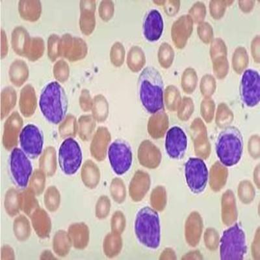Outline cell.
Here are the masks:
<instances>
[{"mask_svg": "<svg viewBox=\"0 0 260 260\" xmlns=\"http://www.w3.org/2000/svg\"><path fill=\"white\" fill-rule=\"evenodd\" d=\"M164 26L161 13L157 9L148 11L143 22V34L146 40L150 42L158 41L162 36Z\"/></svg>", "mask_w": 260, "mask_h": 260, "instance_id": "obj_13", "label": "cell"}, {"mask_svg": "<svg viewBox=\"0 0 260 260\" xmlns=\"http://www.w3.org/2000/svg\"><path fill=\"white\" fill-rule=\"evenodd\" d=\"M108 157L111 168L117 175H122L129 171L132 164L131 148L122 140H116L108 149Z\"/></svg>", "mask_w": 260, "mask_h": 260, "instance_id": "obj_9", "label": "cell"}, {"mask_svg": "<svg viewBox=\"0 0 260 260\" xmlns=\"http://www.w3.org/2000/svg\"><path fill=\"white\" fill-rule=\"evenodd\" d=\"M19 141L21 149L30 158H36L41 154L44 137L41 129L36 125L27 124L20 132Z\"/></svg>", "mask_w": 260, "mask_h": 260, "instance_id": "obj_10", "label": "cell"}, {"mask_svg": "<svg viewBox=\"0 0 260 260\" xmlns=\"http://www.w3.org/2000/svg\"><path fill=\"white\" fill-rule=\"evenodd\" d=\"M139 94L144 108L151 114L164 109V83L159 72L153 67H147L139 78Z\"/></svg>", "mask_w": 260, "mask_h": 260, "instance_id": "obj_1", "label": "cell"}, {"mask_svg": "<svg viewBox=\"0 0 260 260\" xmlns=\"http://www.w3.org/2000/svg\"><path fill=\"white\" fill-rule=\"evenodd\" d=\"M137 238L145 247L156 249L161 241V228L158 213L150 207L139 211L135 222Z\"/></svg>", "mask_w": 260, "mask_h": 260, "instance_id": "obj_3", "label": "cell"}, {"mask_svg": "<svg viewBox=\"0 0 260 260\" xmlns=\"http://www.w3.org/2000/svg\"><path fill=\"white\" fill-rule=\"evenodd\" d=\"M241 101L245 105L252 108L260 101V76L258 72L253 69L245 71L240 85Z\"/></svg>", "mask_w": 260, "mask_h": 260, "instance_id": "obj_11", "label": "cell"}, {"mask_svg": "<svg viewBox=\"0 0 260 260\" xmlns=\"http://www.w3.org/2000/svg\"><path fill=\"white\" fill-rule=\"evenodd\" d=\"M28 157L24 151L18 148H14L10 155L11 176L16 185L21 189L27 187L32 174V164Z\"/></svg>", "mask_w": 260, "mask_h": 260, "instance_id": "obj_7", "label": "cell"}, {"mask_svg": "<svg viewBox=\"0 0 260 260\" xmlns=\"http://www.w3.org/2000/svg\"><path fill=\"white\" fill-rule=\"evenodd\" d=\"M83 155L80 145L73 138H67L60 146V168L67 175H73L78 171L82 162Z\"/></svg>", "mask_w": 260, "mask_h": 260, "instance_id": "obj_6", "label": "cell"}, {"mask_svg": "<svg viewBox=\"0 0 260 260\" xmlns=\"http://www.w3.org/2000/svg\"><path fill=\"white\" fill-rule=\"evenodd\" d=\"M68 99L64 88L57 81L48 83L42 90L39 107L48 122L58 124L64 120L68 111Z\"/></svg>", "mask_w": 260, "mask_h": 260, "instance_id": "obj_2", "label": "cell"}, {"mask_svg": "<svg viewBox=\"0 0 260 260\" xmlns=\"http://www.w3.org/2000/svg\"><path fill=\"white\" fill-rule=\"evenodd\" d=\"M246 237L242 228L236 224L224 232L220 242L222 260H241L247 252Z\"/></svg>", "mask_w": 260, "mask_h": 260, "instance_id": "obj_5", "label": "cell"}, {"mask_svg": "<svg viewBox=\"0 0 260 260\" xmlns=\"http://www.w3.org/2000/svg\"><path fill=\"white\" fill-rule=\"evenodd\" d=\"M187 148L186 135L181 127L174 126L167 132L166 149L167 154L173 159H181Z\"/></svg>", "mask_w": 260, "mask_h": 260, "instance_id": "obj_12", "label": "cell"}, {"mask_svg": "<svg viewBox=\"0 0 260 260\" xmlns=\"http://www.w3.org/2000/svg\"><path fill=\"white\" fill-rule=\"evenodd\" d=\"M243 150V136L237 127H228L220 132L216 142V152L224 166L232 167L238 164Z\"/></svg>", "mask_w": 260, "mask_h": 260, "instance_id": "obj_4", "label": "cell"}, {"mask_svg": "<svg viewBox=\"0 0 260 260\" xmlns=\"http://www.w3.org/2000/svg\"><path fill=\"white\" fill-rule=\"evenodd\" d=\"M185 175L187 184L195 194L205 189L208 180V171L205 162L199 158H190L185 164Z\"/></svg>", "mask_w": 260, "mask_h": 260, "instance_id": "obj_8", "label": "cell"}]
</instances>
